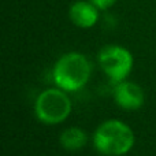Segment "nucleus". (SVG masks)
I'll list each match as a JSON object with an SVG mask.
<instances>
[{"mask_svg":"<svg viewBox=\"0 0 156 156\" xmlns=\"http://www.w3.org/2000/svg\"><path fill=\"white\" fill-rule=\"evenodd\" d=\"M114 99L123 110H138L144 104V90L134 82L121 81L114 89Z\"/></svg>","mask_w":156,"mask_h":156,"instance_id":"5","label":"nucleus"},{"mask_svg":"<svg viewBox=\"0 0 156 156\" xmlns=\"http://www.w3.org/2000/svg\"><path fill=\"white\" fill-rule=\"evenodd\" d=\"M34 111L37 118L44 123H62L71 112V100L63 89L49 88L38 94Z\"/></svg>","mask_w":156,"mask_h":156,"instance_id":"3","label":"nucleus"},{"mask_svg":"<svg viewBox=\"0 0 156 156\" xmlns=\"http://www.w3.org/2000/svg\"><path fill=\"white\" fill-rule=\"evenodd\" d=\"M60 145L67 151H80L88 143V136L80 127H69L60 134Z\"/></svg>","mask_w":156,"mask_h":156,"instance_id":"7","label":"nucleus"},{"mask_svg":"<svg viewBox=\"0 0 156 156\" xmlns=\"http://www.w3.org/2000/svg\"><path fill=\"white\" fill-rule=\"evenodd\" d=\"M92 73V65L85 55L69 52L58 59L54 66V81L60 89L67 92L80 90L88 83Z\"/></svg>","mask_w":156,"mask_h":156,"instance_id":"2","label":"nucleus"},{"mask_svg":"<svg viewBox=\"0 0 156 156\" xmlns=\"http://www.w3.org/2000/svg\"><path fill=\"white\" fill-rule=\"evenodd\" d=\"M100 67L114 82H121L130 74L133 69V55L129 49L121 45H107L100 49Z\"/></svg>","mask_w":156,"mask_h":156,"instance_id":"4","label":"nucleus"},{"mask_svg":"<svg viewBox=\"0 0 156 156\" xmlns=\"http://www.w3.org/2000/svg\"><path fill=\"white\" fill-rule=\"evenodd\" d=\"M69 16L76 26L88 29L97 23L99 21V8L89 0H78L73 3L69 10Z\"/></svg>","mask_w":156,"mask_h":156,"instance_id":"6","label":"nucleus"},{"mask_svg":"<svg viewBox=\"0 0 156 156\" xmlns=\"http://www.w3.org/2000/svg\"><path fill=\"white\" fill-rule=\"evenodd\" d=\"M94 148L103 155L121 156L134 145V133L125 122L118 119L105 121L96 129L93 134Z\"/></svg>","mask_w":156,"mask_h":156,"instance_id":"1","label":"nucleus"},{"mask_svg":"<svg viewBox=\"0 0 156 156\" xmlns=\"http://www.w3.org/2000/svg\"><path fill=\"white\" fill-rule=\"evenodd\" d=\"M90 2L93 3L99 10H107V8H110L111 5L115 4L116 0H90Z\"/></svg>","mask_w":156,"mask_h":156,"instance_id":"8","label":"nucleus"}]
</instances>
